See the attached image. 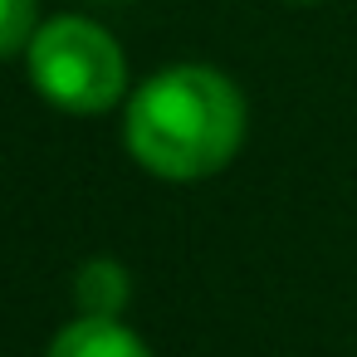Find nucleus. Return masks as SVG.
<instances>
[{
  "mask_svg": "<svg viewBox=\"0 0 357 357\" xmlns=\"http://www.w3.org/2000/svg\"><path fill=\"white\" fill-rule=\"evenodd\" d=\"M123 137L142 172L206 181L225 172L245 142V98L211 64H172L128 98Z\"/></svg>",
  "mask_w": 357,
  "mask_h": 357,
  "instance_id": "f257e3e1",
  "label": "nucleus"
},
{
  "mask_svg": "<svg viewBox=\"0 0 357 357\" xmlns=\"http://www.w3.org/2000/svg\"><path fill=\"white\" fill-rule=\"evenodd\" d=\"M30 84L59 113H108L128 93V59L123 45L89 15H54L35 30L30 50Z\"/></svg>",
  "mask_w": 357,
  "mask_h": 357,
  "instance_id": "f03ea898",
  "label": "nucleus"
},
{
  "mask_svg": "<svg viewBox=\"0 0 357 357\" xmlns=\"http://www.w3.org/2000/svg\"><path fill=\"white\" fill-rule=\"evenodd\" d=\"M50 357H152L147 342L123 328V318H74L69 328H59V337L50 342Z\"/></svg>",
  "mask_w": 357,
  "mask_h": 357,
  "instance_id": "7ed1b4c3",
  "label": "nucleus"
},
{
  "mask_svg": "<svg viewBox=\"0 0 357 357\" xmlns=\"http://www.w3.org/2000/svg\"><path fill=\"white\" fill-rule=\"evenodd\" d=\"M74 294H79V308L93 313V318H118L132 298V279L118 259H89L74 279Z\"/></svg>",
  "mask_w": 357,
  "mask_h": 357,
  "instance_id": "20e7f679",
  "label": "nucleus"
},
{
  "mask_svg": "<svg viewBox=\"0 0 357 357\" xmlns=\"http://www.w3.org/2000/svg\"><path fill=\"white\" fill-rule=\"evenodd\" d=\"M40 30V6L35 0H0V59L25 54Z\"/></svg>",
  "mask_w": 357,
  "mask_h": 357,
  "instance_id": "39448f33",
  "label": "nucleus"
},
{
  "mask_svg": "<svg viewBox=\"0 0 357 357\" xmlns=\"http://www.w3.org/2000/svg\"><path fill=\"white\" fill-rule=\"evenodd\" d=\"M294 6H318V0H294Z\"/></svg>",
  "mask_w": 357,
  "mask_h": 357,
  "instance_id": "423d86ee",
  "label": "nucleus"
}]
</instances>
